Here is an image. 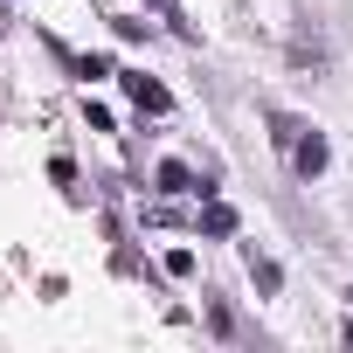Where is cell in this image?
I'll use <instances>...</instances> for the list:
<instances>
[{
    "label": "cell",
    "instance_id": "cell-1",
    "mask_svg": "<svg viewBox=\"0 0 353 353\" xmlns=\"http://www.w3.org/2000/svg\"><path fill=\"white\" fill-rule=\"evenodd\" d=\"M125 97H132L139 111H173V97H166L152 77H139V70H125Z\"/></svg>",
    "mask_w": 353,
    "mask_h": 353
},
{
    "label": "cell",
    "instance_id": "cell-5",
    "mask_svg": "<svg viewBox=\"0 0 353 353\" xmlns=\"http://www.w3.org/2000/svg\"><path fill=\"white\" fill-rule=\"evenodd\" d=\"M229 229H236V208L208 201V208H201V236H229Z\"/></svg>",
    "mask_w": 353,
    "mask_h": 353
},
{
    "label": "cell",
    "instance_id": "cell-3",
    "mask_svg": "<svg viewBox=\"0 0 353 353\" xmlns=\"http://www.w3.org/2000/svg\"><path fill=\"white\" fill-rule=\"evenodd\" d=\"M159 194H194V166L166 159V166H159Z\"/></svg>",
    "mask_w": 353,
    "mask_h": 353
},
{
    "label": "cell",
    "instance_id": "cell-7",
    "mask_svg": "<svg viewBox=\"0 0 353 353\" xmlns=\"http://www.w3.org/2000/svg\"><path fill=\"white\" fill-rule=\"evenodd\" d=\"M152 8H166V0H152Z\"/></svg>",
    "mask_w": 353,
    "mask_h": 353
},
{
    "label": "cell",
    "instance_id": "cell-4",
    "mask_svg": "<svg viewBox=\"0 0 353 353\" xmlns=\"http://www.w3.org/2000/svg\"><path fill=\"white\" fill-rule=\"evenodd\" d=\"M250 277H256V291H263V298H270V291L284 284V270H277V263H270L263 250H250Z\"/></svg>",
    "mask_w": 353,
    "mask_h": 353
},
{
    "label": "cell",
    "instance_id": "cell-2",
    "mask_svg": "<svg viewBox=\"0 0 353 353\" xmlns=\"http://www.w3.org/2000/svg\"><path fill=\"white\" fill-rule=\"evenodd\" d=\"M291 166L305 173V181H312V173H325V139H319V132H298V145H291Z\"/></svg>",
    "mask_w": 353,
    "mask_h": 353
},
{
    "label": "cell",
    "instance_id": "cell-6",
    "mask_svg": "<svg viewBox=\"0 0 353 353\" xmlns=\"http://www.w3.org/2000/svg\"><path fill=\"white\" fill-rule=\"evenodd\" d=\"M208 325H215V332H222V339H236V312H229V305H222V298H208Z\"/></svg>",
    "mask_w": 353,
    "mask_h": 353
}]
</instances>
